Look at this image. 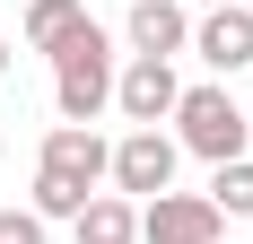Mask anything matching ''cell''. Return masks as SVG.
Returning <instances> with one entry per match:
<instances>
[{
	"label": "cell",
	"mask_w": 253,
	"mask_h": 244,
	"mask_svg": "<svg viewBox=\"0 0 253 244\" xmlns=\"http://www.w3.org/2000/svg\"><path fill=\"white\" fill-rule=\"evenodd\" d=\"M52 105H61V122H96L114 105V44H105L96 18L52 52Z\"/></svg>",
	"instance_id": "cell-1"
},
{
	"label": "cell",
	"mask_w": 253,
	"mask_h": 244,
	"mask_svg": "<svg viewBox=\"0 0 253 244\" xmlns=\"http://www.w3.org/2000/svg\"><path fill=\"white\" fill-rule=\"evenodd\" d=\"M245 140H253V122H245V105L227 87H183L175 96V148L227 166V157H245Z\"/></svg>",
	"instance_id": "cell-2"
},
{
	"label": "cell",
	"mask_w": 253,
	"mask_h": 244,
	"mask_svg": "<svg viewBox=\"0 0 253 244\" xmlns=\"http://www.w3.org/2000/svg\"><path fill=\"white\" fill-rule=\"evenodd\" d=\"M175 131H123L114 140V166H105V183L123 201H157V192H175Z\"/></svg>",
	"instance_id": "cell-3"
},
{
	"label": "cell",
	"mask_w": 253,
	"mask_h": 244,
	"mask_svg": "<svg viewBox=\"0 0 253 244\" xmlns=\"http://www.w3.org/2000/svg\"><path fill=\"white\" fill-rule=\"evenodd\" d=\"M175 96H183V79H175V61H157V52H131V70H114V114H123L131 131L175 122Z\"/></svg>",
	"instance_id": "cell-4"
},
{
	"label": "cell",
	"mask_w": 253,
	"mask_h": 244,
	"mask_svg": "<svg viewBox=\"0 0 253 244\" xmlns=\"http://www.w3.org/2000/svg\"><path fill=\"white\" fill-rule=\"evenodd\" d=\"M218 201L210 192H157L140 209V244H218Z\"/></svg>",
	"instance_id": "cell-5"
},
{
	"label": "cell",
	"mask_w": 253,
	"mask_h": 244,
	"mask_svg": "<svg viewBox=\"0 0 253 244\" xmlns=\"http://www.w3.org/2000/svg\"><path fill=\"white\" fill-rule=\"evenodd\" d=\"M192 52H201L218 79L253 70V9H245V0H227V9H201V18H192Z\"/></svg>",
	"instance_id": "cell-6"
},
{
	"label": "cell",
	"mask_w": 253,
	"mask_h": 244,
	"mask_svg": "<svg viewBox=\"0 0 253 244\" xmlns=\"http://www.w3.org/2000/svg\"><path fill=\"white\" fill-rule=\"evenodd\" d=\"M44 166L96 192V183H105V166H114V140H96L87 122H61V131H44Z\"/></svg>",
	"instance_id": "cell-7"
},
{
	"label": "cell",
	"mask_w": 253,
	"mask_h": 244,
	"mask_svg": "<svg viewBox=\"0 0 253 244\" xmlns=\"http://www.w3.org/2000/svg\"><path fill=\"white\" fill-rule=\"evenodd\" d=\"M131 52H157V61H175L183 44H192V9L183 0H131Z\"/></svg>",
	"instance_id": "cell-8"
},
{
	"label": "cell",
	"mask_w": 253,
	"mask_h": 244,
	"mask_svg": "<svg viewBox=\"0 0 253 244\" xmlns=\"http://www.w3.org/2000/svg\"><path fill=\"white\" fill-rule=\"evenodd\" d=\"M70 227H79V244H140V209H131L123 192H96Z\"/></svg>",
	"instance_id": "cell-9"
},
{
	"label": "cell",
	"mask_w": 253,
	"mask_h": 244,
	"mask_svg": "<svg viewBox=\"0 0 253 244\" xmlns=\"http://www.w3.org/2000/svg\"><path fill=\"white\" fill-rule=\"evenodd\" d=\"M79 26H87L79 0H26V26H18V35H26V52H61Z\"/></svg>",
	"instance_id": "cell-10"
},
{
	"label": "cell",
	"mask_w": 253,
	"mask_h": 244,
	"mask_svg": "<svg viewBox=\"0 0 253 244\" xmlns=\"http://www.w3.org/2000/svg\"><path fill=\"white\" fill-rule=\"evenodd\" d=\"M87 183H70V174H52V166H35V218H79L87 209Z\"/></svg>",
	"instance_id": "cell-11"
},
{
	"label": "cell",
	"mask_w": 253,
	"mask_h": 244,
	"mask_svg": "<svg viewBox=\"0 0 253 244\" xmlns=\"http://www.w3.org/2000/svg\"><path fill=\"white\" fill-rule=\"evenodd\" d=\"M210 201H218V218H245L253 209V157H227V166L210 174Z\"/></svg>",
	"instance_id": "cell-12"
},
{
	"label": "cell",
	"mask_w": 253,
	"mask_h": 244,
	"mask_svg": "<svg viewBox=\"0 0 253 244\" xmlns=\"http://www.w3.org/2000/svg\"><path fill=\"white\" fill-rule=\"evenodd\" d=\"M0 244H44V218L35 209H0Z\"/></svg>",
	"instance_id": "cell-13"
},
{
	"label": "cell",
	"mask_w": 253,
	"mask_h": 244,
	"mask_svg": "<svg viewBox=\"0 0 253 244\" xmlns=\"http://www.w3.org/2000/svg\"><path fill=\"white\" fill-rule=\"evenodd\" d=\"M183 9H227V0H183Z\"/></svg>",
	"instance_id": "cell-14"
},
{
	"label": "cell",
	"mask_w": 253,
	"mask_h": 244,
	"mask_svg": "<svg viewBox=\"0 0 253 244\" xmlns=\"http://www.w3.org/2000/svg\"><path fill=\"white\" fill-rule=\"evenodd\" d=\"M0 70H9V35H0Z\"/></svg>",
	"instance_id": "cell-15"
},
{
	"label": "cell",
	"mask_w": 253,
	"mask_h": 244,
	"mask_svg": "<svg viewBox=\"0 0 253 244\" xmlns=\"http://www.w3.org/2000/svg\"><path fill=\"white\" fill-rule=\"evenodd\" d=\"M245 9H253V0H245Z\"/></svg>",
	"instance_id": "cell-16"
}]
</instances>
